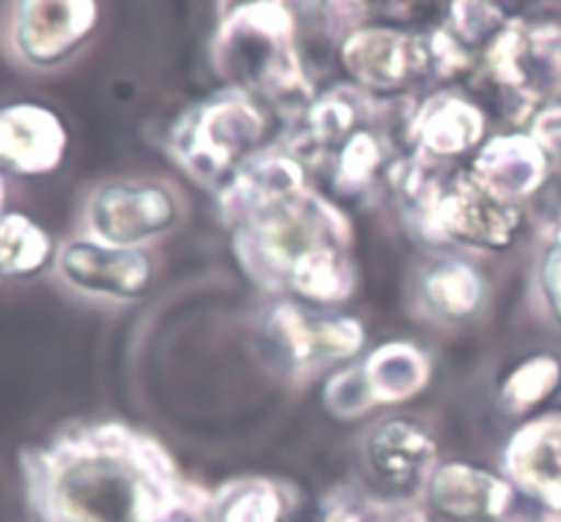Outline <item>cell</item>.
<instances>
[{"instance_id": "21", "label": "cell", "mask_w": 561, "mask_h": 522, "mask_svg": "<svg viewBox=\"0 0 561 522\" xmlns=\"http://www.w3.org/2000/svg\"><path fill=\"white\" fill-rule=\"evenodd\" d=\"M279 503L268 487H247L222 509V522H277Z\"/></svg>"}, {"instance_id": "2", "label": "cell", "mask_w": 561, "mask_h": 522, "mask_svg": "<svg viewBox=\"0 0 561 522\" xmlns=\"http://www.w3.org/2000/svg\"><path fill=\"white\" fill-rule=\"evenodd\" d=\"M348 85L367 96H405L427 82H442L431 31H411L392 20H370L351 33L337 53Z\"/></svg>"}, {"instance_id": "18", "label": "cell", "mask_w": 561, "mask_h": 522, "mask_svg": "<svg viewBox=\"0 0 561 522\" xmlns=\"http://www.w3.org/2000/svg\"><path fill=\"white\" fill-rule=\"evenodd\" d=\"M365 375L376 403H400L427 383V361L411 345H383L367 359Z\"/></svg>"}, {"instance_id": "20", "label": "cell", "mask_w": 561, "mask_h": 522, "mask_svg": "<svg viewBox=\"0 0 561 522\" xmlns=\"http://www.w3.org/2000/svg\"><path fill=\"white\" fill-rule=\"evenodd\" d=\"M376 403L365 370H345L329 381L327 405L340 416H362Z\"/></svg>"}, {"instance_id": "22", "label": "cell", "mask_w": 561, "mask_h": 522, "mask_svg": "<svg viewBox=\"0 0 561 522\" xmlns=\"http://www.w3.org/2000/svg\"><path fill=\"white\" fill-rule=\"evenodd\" d=\"M540 285L548 310H551L553 317L561 323V244H551L548 255L542 257Z\"/></svg>"}, {"instance_id": "16", "label": "cell", "mask_w": 561, "mask_h": 522, "mask_svg": "<svg viewBox=\"0 0 561 522\" xmlns=\"http://www.w3.org/2000/svg\"><path fill=\"white\" fill-rule=\"evenodd\" d=\"M58 255L53 235L33 217L5 211L0 217V285L25 282L49 268Z\"/></svg>"}, {"instance_id": "23", "label": "cell", "mask_w": 561, "mask_h": 522, "mask_svg": "<svg viewBox=\"0 0 561 522\" xmlns=\"http://www.w3.org/2000/svg\"><path fill=\"white\" fill-rule=\"evenodd\" d=\"M9 211V175L0 173V217Z\"/></svg>"}, {"instance_id": "8", "label": "cell", "mask_w": 561, "mask_h": 522, "mask_svg": "<svg viewBox=\"0 0 561 522\" xmlns=\"http://www.w3.org/2000/svg\"><path fill=\"white\" fill-rule=\"evenodd\" d=\"M60 282L85 299L135 301L151 288L153 266L142 250L77 235L58 246L53 263Z\"/></svg>"}, {"instance_id": "9", "label": "cell", "mask_w": 561, "mask_h": 522, "mask_svg": "<svg viewBox=\"0 0 561 522\" xmlns=\"http://www.w3.org/2000/svg\"><path fill=\"white\" fill-rule=\"evenodd\" d=\"M66 135L58 113L36 102L0 107V173L9 178H44L64 164Z\"/></svg>"}, {"instance_id": "10", "label": "cell", "mask_w": 561, "mask_h": 522, "mask_svg": "<svg viewBox=\"0 0 561 522\" xmlns=\"http://www.w3.org/2000/svg\"><path fill=\"white\" fill-rule=\"evenodd\" d=\"M504 468L529 501L561 514V410L540 414L515 432Z\"/></svg>"}, {"instance_id": "12", "label": "cell", "mask_w": 561, "mask_h": 522, "mask_svg": "<svg viewBox=\"0 0 561 522\" xmlns=\"http://www.w3.org/2000/svg\"><path fill=\"white\" fill-rule=\"evenodd\" d=\"M433 512L449 522H493L513 507V485L466 463L442 465L427 482Z\"/></svg>"}, {"instance_id": "7", "label": "cell", "mask_w": 561, "mask_h": 522, "mask_svg": "<svg viewBox=\"0 0 561 522\" xmlns=\"http://www.w3.org/2000/svg\"><path fill=\"white\" fill-rule=\"evenodd\" d=\"M422 206V219L438 241H460L477 250H504L515 241L520 211L482 189L474 178L453 181L444 189H433Z\"/></svg>"}, {"instance_id": "17", "label": "cell", "mask_w": 561, "mask_h": 522, "mask_svg": "<svg viewBox=\"0 0 561 522\" xmlns=\"http://www.w3.org/2000/svg\"><path fill=\"white\" fill-rule=\"evenodd\" d=\"M422 304L438 321H463L482 304L480 271L469 263L438 260L425 271L420 285Z\"/></svg>"}, {"instance_id": "13", "label": "cell", "mask_w": 561, "mask_h": 522, "mask_svg": "<svg viewBox=\"0 0 561 522\" xmlns=\"http://www.w3.org/2000/svg\"><path fill=\"white\" fill-rule=\"evenodd\" d=\"M367 471L389 490H416L436 471V443L409 419H389L367 436Z\"/></svg>"}, {"instance_id": "14", "label": "cell", "mask_w": 561, "mask_h": 522, "mask_svg": "<svg viewBox=\"0 0 561 522\" xmlns=\"http://www.w3.org/2000/svg\"><path fill=\"white\" fill-rule=\"evenodd\" d=\"M272 332L288 359L299 367L343 361L365 343L359 323L348 317H310L296 306H279L274 312Z\"/></svg>"}, {"instance_id": "19", "label": "cell", "mask_w": 561, "mask_h": 522, "mask_svg": "<svg viewBox=\"0 0 561 522\" xmlns=\"http://www.w3.org/2000/svg\"><path fill=\"white\" fill-rule=\"evenodd\" d=\"M561 388V359L557 353H535L520 361L502 383V408L513 416H529L553 399Z\"/></svg>"}, {"instance_id": "11", "label": "cell", "mask_w": 561, "mask_h": 522, "mask_svg": "<svg viewBox=\"0 0 561 522\" xmlns=\"http://www.w3.org/2000/svg\"><path fill=\"white\" fill-rule=\"evenodd\" d=\"M551 153L535 140V135L510 131L499 135L482 148L474 164V181L504 202H518L546 189L551 178Z\"/></svg>"}, {"instance_id": "15", "label": "cell", "mask_w": 561, "mask_h": 522, "mask_svg": "<svg viewBox=\"0 0 561 522\" xmlns=\"http://www.w3.org/2000/svg\"><path fill=\"white\" fill-rule=\"evenodd\" d=\"M485 135V109L463 93L442 91L411 115V137L436 156L471 151Z\"/></svg>"}, {"instance_id": "6", "label": "cell", "mask_w": 561, "mask_h": 522, "mask_svg": "<svg viewBox=\"0 0 561 522\" xmlns=\"http://www.w3.org/2000/svg\"><path fill=\"white\" fill-rule=\"evenodd\" d=\"M181 206L170 189L146 181H115L91 192L85 200V235L113 246L140 250L148 241L170 233Z\"/></svg>"}, {"instance_id": "5", "label": "cell", "mask_w": 561, "mask_h": 522, "mask_svg": "<svg viewBox=\"0 0 561 522\" xmlns=\"http://www.w3.org/2000/svg\"><path fill=\"white\" fill-rule=\"evenodd\" d=\"M266 131V115L247 93L230 91L203 104L181 126L175 146L181 159L201 175H219L255 151Z\"/></svg>"}, {"instance_id": "3", "label": "cell", "mask_w": 561, "mask_h": 522, "mask_svg": "<svg viewBox=\"0 0 561 522\" xmlns=\"http://www.w3.org/2000/svg\"><path fill=\"white\" fill-rule=\"evenodd\" d=\"M99 27V0H9L3 42L16 63L55 71L69 63Z\"/></svg>"}, {"instance_id": "1", "label": "cell", "mask_w": 561, "mask_h": 522, "mask_svg": "<svg viewBox=\"0 0 561 522\" xmlns=\"http://www.w3.org/2000/svg\"><path fill=\"white\" fill-rule=\"evenodd\" d=\"M22 482L38 522H159L170 509L151 463L107 427L31 449Z\"/></svg>"}, {"instance_id": "4", "label": "cell", "mask_w": 561, "mask_h": 522, "mask_svg": "<svg viewBox=\"0 0 561 522\" xmlns=\"http://www.w3.org/2000/svg\"><path fill=\"white\" fill-rule=\"evenodd\" d=\"M482 69L540 109L561 98V14L518 16L491 49Z\"/></svg>"}]
</instances>
